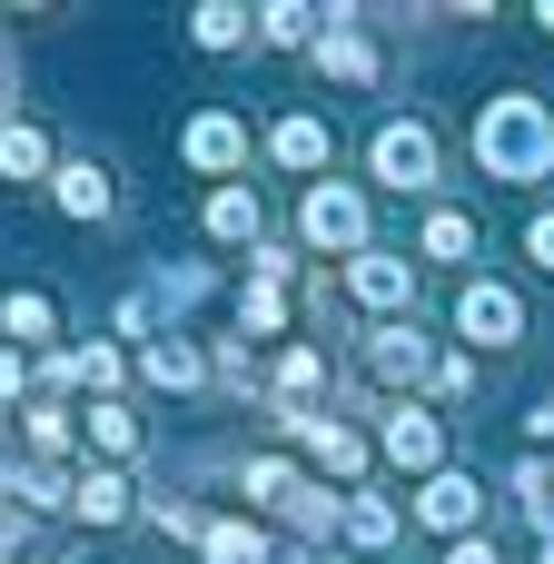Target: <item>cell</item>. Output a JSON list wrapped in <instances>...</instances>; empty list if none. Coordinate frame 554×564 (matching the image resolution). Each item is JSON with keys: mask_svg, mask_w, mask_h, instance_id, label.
<instances>
[{"mask_svg": "<svg viewBox=\"0 0 554 564\" xmlns=\"http://www.w3.org/2000/svg\"><path fill=\"white\" fill-rule=\"evenodd\" d=\"M367 367H377V377L397 387V377H416V367H426V337H416V327L397 317V327H377V347H367Z\"/></svg>", "mask_w": 554, "mask_h": 564, "instance_id": "cell-14", "label": "cell"}, {"mask_svg": "<svg viewBox=\"0 0 554 564\" xmlns=\"http://www.w3.org/2000/svg\"><path fill=\"white\" fill-rule=\"evenodd\" d=\"M456 327H466L476 347H515V337H525V297L496 288V278H466V288H456Z\"/></svg>", "mask_w": 554, "mask_h": 564, "instance_id": "cell-4", "label": "cell"}, {"mask_svg": "<svg viewBox=\"0 0 554 564\" xmlns=\"http://www.w3.org/2000/svg\"><path fill=\"white\" fill-rule=\"evenodd\" d=\"M30 446L59 456V446H69V416H59V406H30Z\"/></svg>", "mask_w": 554, "mask_h": 564, "instance_id": "cell-26", "label": "cell"}, {"mask_svg": "<svg viewBox=\"0 0 554 564\" xmlns=\"http://www.w3.org/2000/svg\"><path fill=\"white\" fill-rule=\"evenodd\" d=\"M416 516H426L436 535H476V516H486V496H476L466 476H426V486H416Z\"/></svg>", "mask_w": 554, "mask_h": 564, "instance_id": "cell-7", "label": "cell"}, {"mask_svg": "<svg viewBox=\"0 0 554 564\" xmlns=\"http://www.w3.org/2000/svg\"><path fill=\"white\" fill-rule=\"evenodd\" d=\"M268 149H278L287 169H327V149H337V139H327V119H307V109H297V119H278V139H268Z\"/></svg>", "mask_w": 554, "mask_h": 564, "instance_id": "cell-13", "label": "cell"}, {"mask_svg": "<svg viewBox=\"0 0 554 564\" xmlns=\"http://www.w3.org/2000/svg\"><path fill=\"white\" fill-rule=\"evenodd\" d=\"M446 564H496V545H486V535H456V545H446Z\"/></svg>", "mask_w": 554, "mask_h": 564, "instance_id": "cell-27", "label": "cell"}, {"mask_svg": "<svg viewBox=\"0 0 554 564\" xmlns=\"http://www.w3.org/2000/svg\"><path fill=\"white\" fill-rule=\"evenodd\" d=\"M317 69H327V79H377V50H367V30H347V10L327 20V40H317Z\"/></svg>", "mask_w": 554, "mask_h": 564, "instance_id": "cell-10", "label": "cell"}, {"mask_svg": "<svg viewBox=\"0 0 554 564\" xmlns=\"http://www.w3.org/2000/svg\"><path fill=\"white\" fill-rule=\"evenodd\" d=\"M89 436H99V446H109V456H129V446H139V426H129V416H119V406H89Z\"/></svg>", "mask_w": 554, "mask_h": 564, "instance_id": "cell-24", "label": "cell"}, {"mask_svg": "<svg viewBox=\"0 0 554 564\" xmlns=\"http://www.w3.org/2000/svg\"><path fill=\"white\" fill-rule=\"evenodd\" d=\"M525 248H535V268H554V208L535 218V228H525Z\"/></svg>", "mask_w": 554, "mask_h": 564, "instance_id": "cell-28", "label": "cell"}, {"mask_svg": "<svg viewBox=\"0 0 554 564\" xmlns=\"http://www.w3.org/2000/svg\"><path fill=\"white\" fill-rule=\"evenodd\" d=\"M208 564H258V525H208Z\"/></svg>", "mask_w": 554, "mask_h": 564, "instance_id": "cell-21", "label": "cell"}, {"mask_svg": "<svg viewBox=\"0 0 554 564\" xmlns=\"http://www.w3.org/2000/svg\"><path fill=\"white\" fill-rule=\"evenodd\" d=\"M238 327H258V337H278V327H287V297H278L268 278H258V288H238Z\"/></svg>", "mask_w": 554, "mask_h": 564, "instance_id": "cell-20", "label": "cell"}, {"mask_svg": "<svg viewBox=\"0 0 554 564\" xmlns=\"http://www.w3.org/2000/svg\"><path fill=\"white\" fill-rule=\"evenodd\" d=\"M347 288H357L367 307H387V317H397V307L416 297V268H406V258H387V248H367V258H347Z\"/></svg>", "mask_w": 554, "mask_h": 564, "instance_id": "cell-6", "label": "cell"}, {"mask_svg": "<svg viewBox=\"0 0 554 564\" xmlns=\"http://www.w3.org/2000/svg\"><path fill=\"white\" fill-rule=\"evenodd\" d=\"M426 258H446V268L476 258V218H466V208H436V218H426Z\"/></svg>", "mask_w": 554, "mask_h": 564, "instance_id": "cell-17", "label": "cell"}, {"mask_svg": "<svg viewBox=\"0 0 554 564\" xmlns=\"http://www.w3.org/2000/svg\"><path fill=\"white\" fill-rule=\"evenodd\" d=\"M50 198H59V218H109V169H89V159H79V169H59V178H50Z\"/></svg>", "mask_w": 554, "mask_h": 564, "instance_id": "cell-12", "label": "cell"}, {"mask_svg": "<svg viewBox=\"0 0 554 564\" xmlns=\"http://www.w3.org/2000/svg\"><path fill=\"white\" fill-rule=\"evenodd\" d=\"M188 30H198V50H238V40H248V10L208 0V10H188Z\"/></svg>", "mask_w": 554, "mask_h": 564, "instance_id": "cell-18", "label": "cell"}, {"mask_svg": "<svg viewBox=\"0 0 554 564\" xmlns=\"http://www.w3.org/2000/svg\"><path fill=\"white\" fill-rule=\"evenodd\" d=\"M535 20H545V30H554V0H545V10H535Z\"/></svg>", "mask_w": 554, "mask_h": 564, "instance_id": "cell-30", "label": "cell"}, {"mask_svg": "<svg viewBox=\"0 0 554 564\" xmlns=\"http://www.w3.org/2000/svg\"><path fill=\"white\" fill-rule=\"evenodd\" d=\"M69 506H79L89 525H129V476H119V466H89V476L69 486Z\"/></svg>", "mask_w": 554, "mask_h": 564, "instance_id": "cell-11", "label": "cell"}, {"mask_svg": "<svg viewBox=\"0 0 554 564\" xmlns=\"http://www.w3.org/2000/svg\"><path fill=\"white\" fill-rule=\"evenodd\" d=\"M367 169H377V188H436V129L426 119H387L367 139Z\"/></svg>", "mask_w": 554, "mask_h": 564, "instance_id": "cell-2", "label": "cell"}, {"mask_svg": "<svg viewBox=\"0 0 554 564\" xmlns=\"http://www.w3.org/2000/svg\"><path fill=\"white\" fill-rule=\"evenodd\" d=\"M317 377H327V367H317V347H287V367H278V387H287V397H307Z\"/></svg>", "mask_w": 554, "mask_h": 564, "instance_id": "cell-25", "label": "cell"}, {"mask_svg": "<svg viewBox=\"0 0 554 564\" xmlns=\"http://www.w3.org/2000/svg\"><path fill=\"white\" fill-rule=\"evenodd\" d=\"M139 367H149V377H159V387H198V357H188V347H149V357H139Z\"/></svg>", "mask_w": 554, "mask_h": 564, "instance_id": "cell-23", "label": "cell"}, {"mask_svg": "<svg viewBox=\"0 0 554 564\" xmlns=\"http://www.w3.org/2000/svg\"><path fill=\"white\" fill-rule=\"evenodd\" d=\"M178 149H188V169H238V159H248V129H238L228 109H208V119H188Z\"/></svg>", "mask_w": 554, "mask_h": 564, "instance_id": "cell-8", "label": "cell"}, {"mask_svg": "<svg viewBox=\"0 0 554 564\" xmlns=\"http://www.w3.org/2000/svg\"><path fill=\"white\" fill-rule=\"evenodd\" d=\"M0 337H10V347H50V337H59V307H50L40 288H10V297H0Z\"/></svg>", "mask_w": 554, "mask_h": 564, "instance_id": "cell-9", "label": "cell"}, {"mask_svg": "<svg viewBox=\"0 0 554 564\" xmlns=\"http://www.w3.org/2000/svg\"><path fill=\"white\" fill-rule=\"evenodd\" d=\"M476 159H486V178H506V188H535L554 169V109L535 89H506V99H486L476 109Z\"/></svg>", "mask_w": 554, "mask_h": 564, "instance_id": "cell-1", "label": "cell"}, {"mask_svg": "<svg viewBox=\"0 0 554 564\" xmlns=\"http://www.w3.org/2000/svg\"><path fill=\"white\" fill-rule=\"evenodd\" d=\"M258 40H268V50H297V40H317V10L278 0V10H258Z\"/></svg>", "mask_w": 554, "mask_h": 564, "instance_id": "cell-19", "label": "cell"}, {"mask_svg": "<svg viewBox=\"0 0 554 564\" xmlns=\"http://www.w3.org/2000/svg\"><path fill=\"white\" fill-rule=\"evenodd\" d=\"M208 238H258V188H218L208 198Z\"/></svg>", "mask_w": 554, "mask_h": 564, "instance_id": "cell-16", "label": "cell"}, {"mask_svg": "<svg viewBox=\"0 0 554 564\" xmlns=\"http://www.w3.org/2000/svg\"><path fill=\"white\" fill-rule=\"evenodd\" d=\"M377 446H387V456H397V466H416V476H446V426H436V416H426V406H397V416H387V436H377Z\"/></svg>", "mask_w": 554, "mask_h": 564, "instance_id": "cell-5", "label": "cell"}, {"mask_svg": "<svg viewBox=\"0 0 554 564\" xmlns=\"http://www.w3.org/2000/svg\"><path fill=\"white\" fill-rule=\"evenodd\" d=\"M347 535H357V545H387V535H397V506L357 496V506H347Z\"/></svg>", "mask_w": 554, "mask_h": 564, "instance_id": "cell-22", "label": "cell"}, {"mask_svg": "<svg viewBox=\"0 0 554 564\" xmlns=\"http://www.w3.org/2000/svg\"><path fill=\"white\" fill-rule=\"evenodd\" d=\"M297 228H307V248H347V258H367V198L337 188V178H317V188L297 198Z\"/></svg>", "mask_w": 554, "mask_h": 564, "instance_id": "cell-3", "label": "cell"}, {"mask_svg": "<svg viewBox=\"0 0 554 564\" xmlns=\"http://www.w3.org/2000/svg\"><path fill=\"white\" fill-rule=\"evenodd\" d=\"M20 377H30V367H20V347H0V397H20Z\"/></svg>", "mask_w": 554, "mask_h": 564, "instance_id": "cell-29", "label": "cell"}, {"mask_svg": "<svg viewBox=\"0 0 554 564\" xmlns=\"http://www.w3.org/2000/svg\"><path fill=\"white\" fill-rule=\"evenodd\" d=\"M50 169V139L30 119H0V178H40Z\"/></svg>", "mask_w": 554, "mask_h": 564, "instance_id": "cell-15", "label": "cell"}]
</instances>
